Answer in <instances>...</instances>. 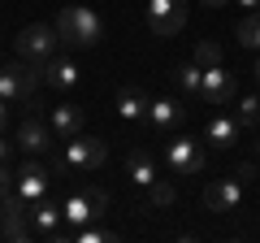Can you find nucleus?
<instances>
[{
	"mask_svg": "<svg viewBox=\"0 0 260 243\" xmlns=\"http://www.w3.org/2000/svg\"><path fill=\"white\" fill-rule=\"evenodd\" d=\"M234 5H243V9H260V0H234Z\"/></svg>",
	"mask_w": 260,
	"mask_h": 243,
	"instance_id": "30",
	"label": "nucleus"
},
{
	"mask_svg": "<svg viewBox=\"0 0 260 243\" xmlns=\"http://www.w3.org/2000/svg\"><path fill=\"white\" fill-rule=\"evenodd\" d=\"M243 196H247V183H243L239 174L234 178H213L204 187V208L208 213H239Z\"/></svg>",
	"mask_w": 260,
	"mask_h": 243,
	"instance_id": "9",
	"label": "nucleus"
},
{
	"mask_svg": "<svg viewBox=\"0 0 260 243\" xmlns=\"http://www.w3.org/2000/svg\"><path fill=\"white\" fill-rule=\"evenodd\" d=\"M234 174H239L243 183H256V178H260V161H243V165L234 169Z\"/></svg>",
	"mask_w": 260,
	"mask_h": 243,
	"instance_id": "26",
	"label": "nucleus"
},
{
	"mask_svg": "<svg viewBox=\"0 0 260 243\" xmlns=\"http://www.w3.org/2000/svg\"><path fill=\"white\" fill-rule=\"evenodd\" d=\"M48 122H52V131H56V139H74V135H83V122H87V113L78 109V104H52V113H48Z\"/></svg>",
	"mask_w": 260,
	"mask_h": 243,
	"instance_id": "15",
	"label": "nucleus"
},
{
	"mask_svg": "<svg viewBox=\"0 0 260 243\" xmlns=\"http://www.w3.org/2000/svg\"><path fill=\"white\" fill-rule=\"evenodd\" d=\"M165 165L174 178H191L204 169V143L191 139V135H178V139L165 143Z\"/></svg>",
	"mask_w": 260,
	"mask_h": 243,
	"instance_id": "7",
	"label": "nucleus"
},
{
	"mask_svg": "<svg viewBox=\"0 0 260 243\" xmlns=\"http://www.w3.org/2000/svg\"><path fill=\"white\" fill-rule=\"evenodd\" d=\"M0 230H5L9 243H26L30 234H35V230H30V200L22 196L18 187L0 200Z\"/></svg>",
	"mask_w": 260,
	"mask_h": 243,
	"instance_id": "6",
	"label": "nucleus"
},
{
	"mask_svg": "<svg viewBox=\"0 0 260 243\" xmlns=\"http://www.w3.org/2000/svg\"><path fill=\"white\" fill-rule=\"evenodd\" d=\"M143 191H148V204H152V208H169V204L178 200L174 183H165V178H156V183H152V187H143ZM148 204H143V208H148Z\"/></svg>",
	"mask_w": 260,
	"mask_h": 243,
	"instance_id": "22",
	"label": "nucleus"
},
{
	"mask_svg": "<svg viewBox=\"0 0 260 243\" xmlns=\"http://www.w3.org/2000/svg\"><path fill=\"white\" fill-rule=\"evenodd\" d=\"M13 183H18V169H9L5 161H0V200H5V196L13 191Z\"/></svg>",
	"mask_w": 260,
	"mask_h": 243,
	"instance_id": "25",
	"label": "nucleus"
},
{
	"mask_svg": "<svg viewBox=\"0 0 260 243\" xmlns=\"http://www.w3.org/2000/svg\"><path fill=\"white\" fill-rule=\"evenodd\" d=\"M104 157H109L104 139H95V135H74V139H65V143H61V157L52 161V169H56V174H65V169L95 174V169L104 165Z\"/></svg>",
	"mask_w": 260,
	"mask_h": 243,
	"instance_id": "2",
	"label": "nucleus"
},
{
	"mask_svg": "<svg viewBox=\"0 0 260 243\" xmlns=\"http://www.w3.org/2000/svg\"><path fill=\"white\" fill-rule=\"evenodd\" d=\"M56 31H61V39L70 48H95L104 39V22L91 5H65L56 13Z\"/></svg>",
	"mask_w": 260,
	"mask_h": 243,
	"instance_id": "1",
	"label": "nucleus"
},
{
	"mask_svg": "<svg viewBox=\"0 0 260 243\" xmlns=\"http://www.w3.org/2000/svg\"><path fill=\"white\" fill-rule=\"evenodd\" d=\"M9 131V100H0V135Z\"/></svg>",
	"mask_w": 260,
	"mask_h": 243,
	"instance_id": "28",
	"label": "nucleus"
},
{
	"mask_svg": "<svg viewBox=\"0 0 260 243\" xmlns=\"http://www.w3.org/2000/svg\"><path fill=\"white\" fill-rule=\"evenodd\" d=\"M239 96V74L225 66H208L204 70V87H200V104L204 109H225Z\"/></svg>",
	"mask_w": 260,
	"mask_h": 243,
	"instance_id": "8",
	"label": "nucleus"
},
{
	"mask_svg": "<svg viewBox=\"0 0 260 243\" xmlns=\"http://www.w3.org/2000/svg\"><path fill=\"white\" fill-rule=\"evenodd\" d=\"M0 239H5V230H0Z\"/></svg>",
	"mask_w": 260,
	"mask_h": 243,
	"instance_id": "33",
	"label": "nucleus"
},
{
	"mask_svg": "<svg viewBox=\"0 0 260 243\" xmlns=\"http://www.w3.org/2000/svg\"><path fill=\"white\" fill-rule=\"evenodd\" d=\"M174 83L182 87V96L200 100V87H204V66H200V61H186V66H178V70H174Z\"/></svg>",
	"mask_w": 260,
	"mask_h": 243,
	"instance_id": "20",
	"label": "nucleus"
},
{
	"mask_svg": "<svg viewBox=\"0 0 260 243\" xmlns=\"http://www.w3.org/2000/svg\"><path fill=\"white\" fill-rule=\"evenodd\" d=\"M18 148L22 152H30V157H48V152L56 148V131H52V122H44L39 113H26L22 117V126H18Z\"/></svg>",
	"mask_w": 260,
	"mask_h": 243,
	"instance_id": "10",
	"label": "nucleus"
},
{
	"mask_svg": "<svg viewBox=\"0 0 260 243\" xmlns=\"http://www.w3.org/2000/svg\"><path fill=\"white\" fill-rule=\"evenodd\" d=\"M195 61H200V66H221V44H217V39H200V48H195Z\"/></svg>",
	"mask_w": 260,
	"mask_h": 243,
	"instance_id": "24",
	"label": "nucleus"
},
{
	"mask_svg": "<svg viewBox=\"0 0 260 243\" xmlns=\"http://www.w3.org/2000/svg\"><path fill=\"white\" fill-rule=\"evenodd\" d=\"M126 174H130V183H135V187H152V183H156V165H152V157L143 148H135L126 157Z\"/></svg>",
	"mask_w": 260,
	"mask_h": 243,
	"instance_id": "19",
	"label": "nucleus"
},
{
	"mask_svg": "<svg viewBox=\"0 0 260 243\" xmlns=\"http://www.w3.org/2000/svg\"><path fill=\"white\" fill-rule=\"evenodd\" d=\"M200 5H208V9H221V5H230V0H200Z\"/></svg>",
	"mask_w": 260,
	"mask_h": 243,
	"instance_id": "29",
	"label": "nucleus"
},
{
	"mask_svg": "<svg viewBox=\"0 0 260 243\" xmlns=\"http://www.w3.org/2000/svg\"><path fill=\"white\" fill-rule=\"evenodd\" d=\"M48 183H52V169L39 165V161H26V165H18V183H13V187L35 204V200L48 196Z\"/></svg>",
	"mask_w": 260,
	"mask_h": 243,
	"instance_id": "14",
	"label": "nucleus"
},
{
	"mask_svg": "<svg viewBox=\"0 0 260 243\" xmlns=\"http://www.w3.org/2000/svg\"><path fill=\"white\" fill-rule=\"evenodd\" d=\"M148 96L139 92V87H121L117 92V100H113V109H117V117H126V122H148Z\"/></svg>",
	"mask_w": 260,
	"mask_h": 243,
	"instance_id": "18",
	"label": "nucleus"
},
{
	"mask_svg": "<svg viewBox=\"0 0 260 243\" xmlns=\"http://www.w3.org/2000/svg\"><path fill=\"white\" fill-rule=\"evenodd\" d=\"M78 78H83L78 66H74V61H65V56H52V61L39 66V83H44L48 92H74Z\"/></svg>",
	"mask_w": 260,
	"mask_h": 243,
	"instance_id": "13",
	"label": "nucleus"
},
{
	"mask_svg": "<svg viewBox=\"0 0 260 243\" xmlns=\"http://www.w3.org/2000/svg\"><path fill=\"white\" fill-rule=\"evenodd\" d=\"M30 230L39 234V239H61V230H65V208L56 204V200H35V204H30Z\"/></svg>",
	"mask_w": 260,
	"mask_h": 243,
	"instance_id": "12",
	"label": "nucleus"
},
{
	"mask_svg": "<svg viewBox=\"0 0 260 243\" xmlns=\"http://www.w3.org/2000/svg\"><path fill=\"white\" fill-rule=\"evenodd\" d=\"M13 148H18V139H5V135H0V161H5V165H9V157H13Z\"/></svg>",
	"mask_w": 260,
	"mask_h": 243,
	"instance_id": "27",
	"label": "nucleus"
},
{
	"mask_svg": "<svg viewBox=\"0 0 260 243\" xmlns=\"http://www.w3.org/2000/svg\"><path fill=\"white\" fill-rule=\"evenodd\" d=\"M234 39H239L243 48H247V52H260V13L251 9L247 18L239 22V26H234Z\"/></svg>",
	"mask_w": 260,
	"mask_h": 243,
	"instance_id": "21",
	"label": "nucleus"
},
{
	"mask_svg": "<svg viewBox=\"0 0 260 243\" xmlns=\"http://www.w3.org/2000/svg\"><path fill=\"white\" fill-rule=\"evenodd\" d=\"M148 26L160 39L178 35L186 26V0H148Z\"/></svg>",
	"mask_w": 260,
	"mask_h": 243,
	"instance_id": "11",
	"label": "nucleus"
},
{
	"mask_svg": "<svg viewBox=\"0 0 260 243\" xmlns=\"http://www.w3.org/2000/svg\"><path fill=\"white\" fill-rule=\"evenodd\" d=\"M239 135H243V122L239 117H225V113H213L208 126H204V139L213 143V148H234Z\"/></svg>",
	"mask_w": 260,
	"mask_h": 243,
	"instance_id": "16",
	"label": "nucleus"
},
{
	"mask_svg": "<svg viewBox=\"0 0 260 243\" xmlns=\"http://www.w3.org/2000/svg\"><path fill=\"white\" fill-rule=\"evenodd\" d=\"M39 87V66L30 61H9V66H0V100H22L26 104Z\"/></svg>",
	"mask_w": 260,
	"mask_h": 243,
	"instance_id": "5",
	"label": "nucleus"
},
{
	"mask_svg": "<svg viewBox=\"0 0 260 243\" xmlns=\"http://www.w3.org/2000/svg\"><path fill=\"white\" fill-rule=\"evenodd\" d=\"M13 44H18V56H22V61H30V66H44V61H52V56H56V48H61L65 39H61V31H56V26L35 22V26H22Z\"/></svg>",
	"mask_w": 260,
	"mask_h": 243,
	"instance_id": "3",
	"label": "nucleus"
},
{
	"mask_svg": "<svg viewBox=\"0 0 260 243\" xmlns=\"http://www.w3.org/2000/svg\"><path fill=\"white\" fill-rule=\"evenodd\" d=\"M256 161H260V139H256Z\"/></svg>",
	"mask_w": 260,
	"mask_h": 243,
	"instance_id": "32",
	"label": "nucleus"
},
{
	"mask_svg": "<svg viewBox=\"0 0 260 243\" xmlns=\"http://www.w3.org/2000/svg\"><path fill=\"white\" fill-rule=\"evenodd\" d=\"M61 208H65V226L74 230V226L100 222V217L109 213V196L95 191V187H78V191H70V196L61 200Z\"/></svg>",
	"mask_w": 260,
	"mask_h": 243,
	"instance_id": "4",
	"label": "nucleus"
},
{
	"mask_svg": "<svg viewBox=\"0 0 260 243\" xmlns=\"http://www.w3.org/2000/svg\"><path fill=\"white\" fill-rule=\"evenodd\" d=\"M239 122H243V131H251V126L260 122V96L256 92L239 96Z\"/></svg>",
	"mask_w": 260,
	"mask_h": 243,
	"instance_id": "23",
	"label": "nucleus"
},
{
	"mask_svg": "<svg viewBox=\"0 0 260 243\" xmlns=\"http://www.w3.org/2000/svg\"><path fill=\"white\" fill-rule=\"evenodd\" d=\"M251 78H256V83H260V56H256V66H251Z\"/></svg>",
	"mask_w": 260,
	"mask_h": 243,
	"instance_id": "31",
	"label": "nucleus"
},
{
	"mask_svg": "<svg viewBox=\"0 0 260 243\" xmlns=\"http://www.w3.org/2000/svg\"><path fill=\"white\" fill-rule=\"evenodd\" d=\"M182 117H186V109L174 96H156V100L148 104V126H156V131H174Z\"/></svg>",
	"mask_w": 260,
	"mask_h": 243,
	"instance_id": "17",
	"label": "nucleus"
}]
</instances>
